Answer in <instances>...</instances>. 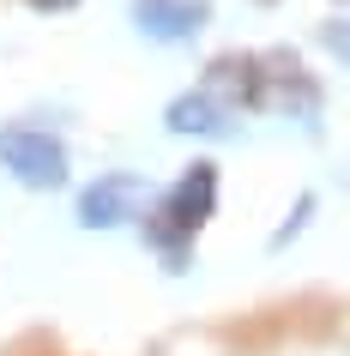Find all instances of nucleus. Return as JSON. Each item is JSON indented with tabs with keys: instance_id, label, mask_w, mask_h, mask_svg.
Masks as SVG:
<instances>
[{
	"instance_id": "nucleus-1",
	"label": "nucleus",
	"mask_w": 350,
	"mask_h": 356,
	"mask_svg": "<svg viewBox=\"0 0 350 356\" xmlns=\"http://www.w3.org/2000/svg\"><path fill=\"white\" fill-rule=\"evenodd\" d=\"M0 163L13 169L24 188H42V193L67 181V145H61L55 133H42V127L0 133Z\"/></svg>"
},
{
	"instance_id": "nucleus-2",
	"label": "nucleus",
	"mask_w": 350,
	"mask_h": 356,
	"mask_svg": "<svg viewBox=\"0 0 350 356\" xmlns=\"http://www.w3.org/2000/svg\"><path fill=\"white\" fill-rule=\"evenodd\" d=\"M212 206H218V169L212 163H193L169 188V200H164V229H151V242L157 236H193V229L212 218Z\"/></svg>"
},
{
	"instance_id": "nucleus-3",
	"label": "nucleus",
	"mask_w": 350,
	"mask_h": 356,
	"mask_svg": "<svg viewBox=\"0 0 350 356\" xmlns=\"http://www.w3.org/2000/svg\"><path fill=\"white\" fill-rule=\"evenodd\" d=\"M133 19L151 42H187L193 31H205L212 6L205 0H133Z\"/></svg>"
},
{
	"instance_id": "nucleus-4",
	"label": "nucleus",
	"mask_w": 350,
	"mask_h": 356,
	"mask_svg": "<svg viewBox=\"0 0 350 356\" xmlns=\"http://www.w3.org/2000/svg\"><path fill=\"white\" fill-rule=\"evenodd\" d=\"M133 200H139V175H103V181H91V188L79 193V224H85V229L127 224Z\"/></svg>"
},
{
	"instance_id": "nucleus-5",
	"label": "nucleus",
	"mask_w": 350,
	"mask_h": 356,
	"mask_svg": "<svg viewBox=\"0 0 350 356\" xmlns=\"http://www.w3.org/2000/svg\"><path fill=\"white\" fill-rule=\"evenodd\" d=\"M164 121H169L175 133H230V115H223V103H218L212 91H187V97H175Z\"/></svg>"
},
{
	"instance_id": "nucleus-6",
	"label": "nucleus",
	"mask_w": 350,
	"mask_h": 356,
	"mask_svg": "<svg viewBox=\"0 0 350 356\" xmlns=\"http://www.w3.org/2000/svg\"><path fill=\"white\" fill-rule=\"evenodd\" d=\"M320 42H326L332 55H338V60H344V67H350V19H338V24H326V31H320Z\"/></svg>"
},
{
	"instance_id": "nucleus-7",
	"label": "nucleus",
	"mask_w": 350,
	"mask_h": 356,
	"mask_svg": "<svg viewBox=\"0 0 350 356\" xmlns=\"http://www.w3.org/2000/svg\"><path fill=\"white\" fill-rule=\"evenodd\" d=\"M31 6H42V13H61V6H73V0H31Z\"/></svg>"
}]
</instances>
